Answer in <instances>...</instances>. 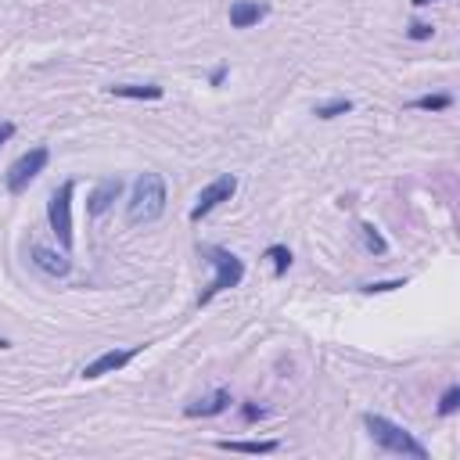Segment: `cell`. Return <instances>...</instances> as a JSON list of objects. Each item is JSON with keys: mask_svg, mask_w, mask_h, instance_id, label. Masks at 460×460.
Masks as SVG:
<instances>
[{"mask_svg": "<svg viewBox=\"0 0 460 460\" xmlns=\"http://www.w3.org/2000/svg\"><path fill=\"white\" fill-rule=\"evenodd\" d=\"M166 201H169L166 180L158 177V173H144V177H137L133 195H130V201H126V219H130L133 227L155 223V219L166 212Z\"/></svg>", "mask_w": 460, "mask_h": 460, "instance_id": "cell-1", "label": "cell"}, {"mask_svg": "<svg viewBox=\"0 0 460 460\" xmlns=\"http://www.w3.org/2000/svg\"><path fill=\"white\" fill-rule=\"evenodd\" d=\"M363 428H367V435L385 453H399V457H410V460H428V450L406 432V428L395 424V421H388L382 414H363Z\"/></svg>", "mask_w": 460, "mask_h": 460, "instance_id": "cell-2", "label": "cell"}, {"mask_svg": "<svg viewBox=\"0 0 460 460\" xmlns=\"http://www.w3.org/2000/svg\"><path fill=\"white\" fill-rule=\"evenodd\" d=\"M205 256H209V263H212V281H209V288H205L201 295H198V306H209L216 295H223L227 288H237V284L245 281V263L234 256V252H227V248H219V245H205L201 248Z\"/></svg>", "mask_w": 460, "mask_h": 460, "instance_id": "cell-3", "label": "cell"}, {"mask_svg": "<svg viewBox=\"0 0 460 460\" xmlns=\"http://www.w3.org/2000/svg\"><path fill=\"white\" fill-rule=\"evenodd\" d=\"M72 195H76V180H65L54 187L51 201H47V223H51L61 252H72Z\"/></svg>", "mask_w": 460, "mask_h": 460, "instance_id": "cell-4", "label": "cell"}, {"mask_svg": "<svg viewBox=\"0 0 460 460\" xmlns=\"http://www.w3.org/2000/svg\"><path fill=\"white\" fill-rule=\"evenodd\" d=\"M47 162H51V151H47L43 144H40V148H29L25 155H19V158H14V162L8 166V173H4V187H8L11 195H22L25 187L47 169Z\"/></svg>", "mask_w": 460, "mask_h": 460, "instance_id": "cell-5", "label": "cell"}, {"mask_svg": "<svg viewBox=\"0 0 460 460\" xmlns=\"http://www.w3.org/2000/svg\"><path fill=\"white\" fill-rule=\"evenodd\" d=\"M234 191H237V177H234V173H223V177L209 180V184L201 187L198 201L191 205V223H198L201 216H209V212H212V209H219L223 201H230V198H234Z\"/></svg>", "mask_w": 460, "mask_h": 460, "instance_id": "cell-6", "label": "cell"}, {"mask_svg": "<svg viewBox=\"0 0 460 460\" xmlns=\"http://www.w3.org/2000/svg\"><path fill=\"white\" fill-rule=\"evenodd\" d=\"M140 353H144V345H126V349H108V353H101L94 363H87L83 367V377L87 382H94V377H105V374H116L122 371L126 363H133Z\"/></svg>", "mask_w": 460, "mask_h": 460, "instance_id": "cell-7", "label": "cell"}, {"mask_svg": "<svg viewBox=\"0 0 460 460\" xmlns=\"http://www.w3.org/2000/svg\"><path fill=\"white\" fill-rule=\"evenodd\" d=\"M29 256H33V266L43 270L51 277H69L72 259L69 252H58V248H47V245H29Z\"/></svg>", "mask_w": 460, "mask_h": 460, "instance_id": "cell-8", "label": "cell"}, {"mask_svg": "<svg viewBox=\"0 0 460 460\" xmlns=\"http://www.w3.org/2000/svg\"><path fill=\"white\" fill-rule=\"evenodd\" d=\"M122 191H126V184L119 180V177H108V180H101L98 187L90 191V198H87V212L90 216H105L112 205L122 198Z\"/></svg>", "mask_w": 460, "mask_h": 460, "instance_id": "cell-9", "label": "cell"}, {"mask_svg": "<svg viewBox=\"0 0 460 460\" xmlns=\"http://www.w3.org/2000/svg\"><path fill=\"white\" fill-rule=\"evenodd\" d=\"M266 14H270L266 0H234L230 4V25L234 29H252V25H259Z\"/></svg>", "mask_w": 460, "mask_h": 460, "instance_id": "cell-10", "label": "cell"}, {"mask_svg": "<svg viewBox=\"0 0 460 460\" xmlns=\"http://www.w3.org/2000/svg\"><path fill=\"white\" fill-rule=\"evenodd\" d=\"M230 403H234L230 392L216 388V392H209V395H201V399L187 403L184 414H187V417H216V414H223V410H230Z\"/></svg>", "mask_w": 460, "mask_h": 460, "instance_id": "cell-11", "label": "cell"}, {"mask_svg": "<svg viewBox=\"0 0 460 460\" xmlns=\"http://www.w3.org/2000/svg\"><path fill=\"white\" fill-rule=\"evenodd\" d=\"M112 94L116 98H126V101H158L162 98V87L158 83H116Z\"/></svg>", "mask_w": 460, "mask_h": 460, "instance_id": "cell-12", "label": "cell"}, {"mask_svg": "<svg viewBox=\"0 0 460 460\" xmlns=\"http://www.w3.org/2000/svg\"><path fill=\"white\" fill-rule=\"evenodd\" d=\"M216 446L227 450V453H274L281 442H274V439H259V442H252V439H219Z\"/></svg>", "mask_w": 460, "mask_h": 460, "instance_id": "cell-13", "label": "cell"}, {"mask_svg": "<svg viewBox=\"0 0 460 460\" xmlns=\"http://www.w3.org/2000/svg\"><path fill=\"white\" fill-rule=\"evenodd\" d=\"M263 259L274 263V277H284L295 256H292V248H288V245H270V248L263 252Z\"/></svg>", "mask_w": 460, "mask_h": 460, "instance_id": "cell-14", "label": "cell"}, {"mask_svg": "<svg viewBox=\"0 0 460 460\" xmlns=\"http://www.w3.org/2000/svg\"><path fill=\"white\" fill-rule=\"evenodd\" d=\"M450 105H453L450 94H424V98H414L406 108H417V112H446Z\"/></svg>", "mask_w": 460, "mask_h": 460, "instance_id": "cell-15", "label": "cell"}, {"mask_svg": "<svg viewBox=\"0 0 460 460\" xmlns=\"http://www.w3.org/2000/svg\"><path fill=\"white\" fill-rule=\"evenodd\" d=\"M360 230H363V245H367L371 256H385V252H388V241L377 234V227H374V223H363Z\"/></svg>", "mask_w": 460, "mask_h": 460, "instance_id": "cell-16", "label": "cell"}, {"mask_svg": "<svg viewBox=\"0 0 460 460\" xmlns=\"http://www.w3.org/2000/svg\"><path fill=\"white\" fill-rule=\"evenodd\" d=\"M313 112H316V119H338V116H345V112H353V101H349V98H338V101L316 105Z\"/></svg>", "mask_w": 460, "mask_h": 460, "instance_id": "cell-17", "label": "cell"}, {"mask_svg": "<svg viewBox=\"0 0 460 460\" xmlns=\"http://www.w3.org/2000/svg\"><path fill=\"white\" fill-rule=\"evenodd\" d=\"M457 406H460V385H450L446 392H442V399H439V417L457 414Z\"/></svg>", "mask_w": 460, "mask_h": 460, "instance_id": "cell-18", "label": "cell"}, {"mask_svg": "<svg viewBox=\"0 0 460 460\" xmlns=\"http://www.w3.org/2000/svg\"><path fill=\"white\" fill-rule=\"evenodd\" d=\"M403 284L406 281H399V277H395V281H371V284H363V295H385V292H395V288H403Z\"/></svg>", "mask_w": 460, "mask_h": 460, "instance_id": "cell-19", "label": "cell"}, {"mask_svg": "<svg viewBox=\"0 0 460 460\" xmlns=\"http://www.w3.org/2000/svg\"><path fill=\"white\" fill-rule=\"evenodd\" d=\"M266 417V406H259V403H241V421L245 424H256V421H263Z\"/></svg>", "mask_w": 460, "mask_h": 460, "instance_id": "cell-20", "label": "cell"}, {"mask_svg": "<svg viewBox=\"0 0 460 460\" xmlns=\"http://www.w3.org/2000/svg\"><path fill=\"white\" fill-rule=\"evenodd\" d=\"M406 36H410V40H432V36H435V25H432V22H414V25L406 29Z\"/></svg>", "mask_w": 460, "mask_h": 460, "instance_id": "cell-21", "label": "cell"}, {"mask_svg": "<svg viewBox=\"0 0 460 460\" xmlns=\"http://www.w3.org/2000/svg\"><path fill=\"white\" fill-rule=\"evenodd\" d=\"M11 137H14V122H0V148H4Z\"/></svg>", "mask_w": 460, "mask_h": 460, "instance_id": "cell-22", "label": "cell"}, {"mask_svg": "<svg viewBox=\"0 0 460 460\" xmlns=\"http://www.w3.org/2000/svg\"><path fill=\"white\" fill-rule=\"evenodd\" d=\"M223 79H227V65H216V69H212V76H209V83H212V87H219Z\"/></svg>", "mask_w": 460, "mask_h": 460, "instance_id": "cell-23", "label": "cell"}, {"mask_svg": "<svg viewBox=\"0 0 460 460\" xmlns=\"http://www.w3.org/2000/svg\"><path fill=\"white\" fill-rule=\"evenodd\" d=\"M414 8H428V4H435V0H410Z\"/></svg>", "mask_w": 460, "mask_h": 460, "instance_id": "cell-24", "label": "cell"}, {"mask_svg": "<svg viewBox=\"0 0 460 460\" xmlns=\"http://www.w3.org/2000/svg\"><path fill=\"white\" fill-rule=\"evenodd\" d=\"M0 349H11V342H8V338H0Z\"/></svg>", "mask_w": 460, "mask_h": 460, "instance_id": "cell-25", "label": "cell"}]
</instances>
